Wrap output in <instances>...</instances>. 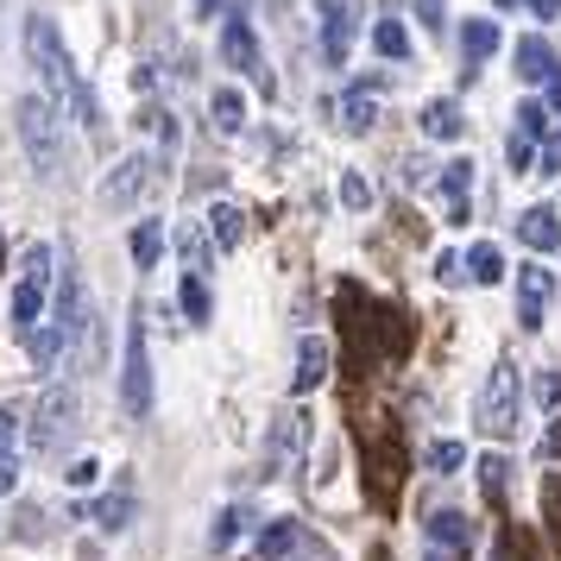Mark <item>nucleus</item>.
I'll use <instances>...</instances> for the list:
<instances>
[{
	"mask_svg": "<svg viewBox=\"0 0 561 561\" xmlns=\"http://www.w3.org/2000/svg\"><path fill=\"white\" fill-rule=\"evenodd\" d=\"M26 57H32V70H38V82H45V95H51L57 107H70L77 127L102 133V102H95V89L77 77V64L64 51V32H57L51 13H32L26 20Z\"/></svg>",
	"mask_w": 561,
	"mask_h": 561,
	"instance_id": "obj_1",
	"label": "nucleus"
},
{
	"mask_svg": "<svg viewBox=\"0 0 561 561\" xmlns=\"http://www.w3.org/2000/svg\"><path fill=\"white\" fill-rule=\"evenodd\" d=\"M20 146H26L38 178H51V183L64 178V127H57V102L45 89L20 95Z\"/></svg>",
	"mask_w": 561,
	"mask_h": 561,
	"instance_id": "obj_2",
	"label": "nucleus"
},
{
	"mask_svg": "<svg viewBox=\"0 0 561 561\" xmlns=\"http://www.w3.org/2000/svg\"><path fill=\"white\" fill-rule=\"evenodd\" d=\"M51 284H57V247L32 240V247H26V272H20V284H13V322H20V334L38 329Z\"/></svg>",
	"mask_w": 561,
	"mask_h": 561,
	"instance_id": "obj_3",
	"label": "nucleus"
},
{
	"mask_svg": "<svg viewBox=\"0 0 561 561\" xmlns=\"http://www.w3.org/2000/svg\"><path fill=\"white\" fill-rule=\"evenodd\" d=\"M480 430L492 435V442L517 435V366H511V359H499L480 385Z\"/></svg>",
	"mask_w": 561,
	"mask_h": 561,
	"instance_id": "obj_4",
	"label": "nucleus"
},
{
	"mask_svg": "<svg viewBox=\"0 0 561 561\" xmlns=\"http://www.w3.org/2000/svg\"><path fill=\"white\" fill-rule=\"evenodd\" d=\"M121 404L133 416L152 410V354H146V316L139 309H133V322H127V354H121Z\"/></svg>",
	"mask_w": 561,
	"mask_h": 561,
	"instance_id": "obj_5",
	"label": "nucleus"
},
{
	"mask_svg": "<svg viewBox=\"0 0 561 561\" xmlns=\"http://www.w3.org/2000/svg\"><path fill=\"white\" fill-rule=\"evenodd\" d=\"M221 57H228L240 77L253 82L259 95H278V77H272V64H265V51H259V32L233 13V20H221Z\"/></svg>",
	"mask_w": 561,
	"mask_h": 561,
	"instance_id": "obj_6",
	"label": "nucleus"
},
{
	"mask_svg": "<svg viewBox=\"0 0 561 561\" xmlns=\"http://www.w3.org/2000/svg\"><path fill=\"white\" fill-rule=\"evenodd\" d=\"M70 435H77V391H70V385H57V391L38 398V416H32L26 442H32V455H51V448H64Z\"/></svg>",
	"mask_w": 561,
	"mask_h": 561,
	"instance_id": "obj_7",
	"label": "nucleus"
},
{
	"mask_svg": "<svg viewBox=\"0 0 561 561\" xmlns=\"http://www.w3.org/2000/svg\"><path fill=\"white\" fill-rule=\"evenodd\" d=\"M152 183H158V158L152 152H133V158H121V164L102 178L95 203H102V208H139V196H146Z\"/></svg>",
	"mask_w": 561,
	"mask_h": 561,
	"instance_id": "obj_8",
	"label": "nucleus"
},
{
	"mask_svg": "<svg viewBox=\"0 0 561 561\" xmlns=\"http://www.w3.org/2000/svg\"><path fill=\"white\" fill-rule=\"evenodd\" d=\"M316 13H322V57H329L334 70L347 64V51H354V0H316Z\"/></svg>",
	"mask_w": 561,
	"mask_h": 561,
	"instance_id": "obj_9",
	"label": "nucleus"
},
{
	"mask_svg": "<svg viewBox=\"0 0 561 561\" xmlns=\"http://www.w3.org/2000/svg\"><path fill=\"white\" fill-rule=\"evenodd\" d=\"M549 297H556V278H549L542 265H524V272H517V322H524V329H542Z\"/></svg>",
	"mask_w": 561,
	"mask_h": 561,
	"instance_id": "obj_10",
	"label": "nucleus"
},
{
	"mask_svg": "<svg viewBox=\"0 0 561 561\" xmlns=\"http://www.w3.org/2000/svg\"><path fill=\"white\" fill-rule=\"evenodd\" d=\"M517 240H524V247H536V253H556V247H561L556 208H524V215H517Z\"/></svg>",
	"mask_w": 561,
	"mask_h": 561,
	"instance_id": "obj_11",
	"label": "nucleus"
},
{
	"mask_svg": "<svg viewBox=\"0 0 561 561\" xmlns=\"http://www.w3.org/2000/svg\"><path fill=\"white\" fill-rule=\"evenodd\" d=\"M556 70L561 64H556V51H549V38H536V32L530 38H517V77L524 82H549Z\"/></svg>",
	"mask_w": 561,
	"mask_h": 561,
	"instance_id": "obj_12",
	"label": "nucleus"
},
{
	"mask_svg": "<svg viewBox=\"0 0 561 561\" xmlns=\"http://www.w3.org/2000/svg\"><path fill=\"white\" fill-rule=\"evenodd\" d=\"M20 341H26V354H32V366H38V373H57V366H64V354H70V347H64V334H57L51 322L26 329Z\"/></svg>",
	"mask_w": 561,
	"mask_h": 561,
	"instance_id": "obj_13",
	"label": "nucleus"
},
{
	"mask_svg": "<svg viewBox=\"0 0 561 561\" xmlns=\"http://www.w3.org/2000/svg\"><path fill=\"white\" fill-rule=\"evenodd\" d=\"M208 240H215V253H233V247L247 240V215L233 203H215L208 208Z\"/></svg>",
	"mask_w": 561,
	"mask_h": 561,
	"instance_id": "obj_14",
	"label": "nucleus"
},
{
	"mask_svg": "<svg viewBox=\"0 0 561 561\" xmlns=\"http://www.w3.org/2000/svg\"><path fill=\"white\" fill-rule=\"evenodd\" d=\"M373 121H379V102H373V89H347V95H341V133H373Z\"/></svg>",
	"mask_w": 561,
	"mask_h": 561,
	"instance_id": "obj_15",
	"label": "nucleus"
},
{
	"mask_svg": "<svg viewBox=\"0 0 561 561\" xmlns=\"http://www.w3.org/2000/svg\"><path fill=\"white\" fill-rule=\"evenodd\" d=\"M178 253H183V272L190 278H208V259H215V240H208L196 221H183L178 228Z\"/></svg>",
	"mask_w": 561,
	"mask_h": 561,
	"instance_id": "obj_16",
	"label": "nucleus"
},
{
	"mask_svg": "<svg viewBox=\"0 0 561 561\" xmlns=\"http://www.w3.org/2000/svg\"><path fill=\"white\" fill-rule=\"evenodd\" d=\"M329 379V341H304V347H297V391H316V385Z\"/></svg>",
	"mask_w": 561,
	"mask_h": 561,
	"instance_id": "obj_17",
	"label": "nucleus"
},
{
	"mask_svg": "<svg viewBox=\"0 0 561 561\" xmlns=\"http://www.w3.org/2000/svg\"><path fill=\"white\" fill-rule=\"evenodd\" d=\"M460 51H467V64H485L499 51V20H467L460 26Z\"/></svg>",
	"mask_w": 561,
	"mask_h": 561,
	"instance_id": "obj_18",
	"label": "nucleus"
},
{
	"mask_svg": "<svg viewBox=\"0 0 561 561\" xmlns=\"http://www.w3.org/2000/svg\"><path fill=\"white\" fill-rule=\"evenodd\" d=\"M423 133H430V139H460V133H467L460 102H430L423 107Z\"/></svg>",
	"mask_w": 561,
	"mask_h": 561,
	"instance_id": "obj_19",
	"label": "nucleus"
},
{
	"mask_svg": "<svg viewBox=\"0 0 561 561\" xmlns=\"http://www.w3.org/2000/svg\"><path fill=\"white\" fill-rule=\"evenodd\" d=\"M127 253H133V265H139V272H152L158 253H164V221H139V228H133V240H127Z\"/></svg>",
	"mask_w": 561,
	"mask_h": 561,
	"instance_id": "obj_20",
	"label": "nucleus"
},
{
	"mask_svg": "<svg viewBox=\"0 0 561 561\" xmlns=\"http://www.w3.org/2000/svg\"><path fill=\"white\" fill-rule=\"evenodd\" d=\"M442 190H448V208H455V221H467V190H473V164H467V158L442 164Z\"/></svg>",
	"mask_w": 561,
	"mask_h": 561,
	"instance_id": "obj_21",
	"label": "nucleus"
},
{
	"mask_svg": "<svg viewBox=\"0 0 561 561\" xmlns=\"http://www.w3.org/2000/svg\"><path fill=\"white\" fill-rule=\"evenodd\" d=\"M297 524L290 517H278V524H265V536H259V561H290V549H297Z\"/></svg>",
	"mask_w": 561,
	"mask_h": 561,
	"instance_id": "obj_22",
	"label": "nucleus"
},
{
	"mask_svg": "<svg viewBox=\"0 0 561 561\" xmlns=\"http://www.w3.org/2000/svg\"><path fill=\"white\" fill-rule=\"evenodd\" d=\"M89 517H95L102 530H127V524H133V492L121 485V492H107V499H95V511H89Z\"/></svg>",
	"mask_w": 561,
	"mask_h": 561,
	"instance_id": "obj_23",
	"label": "nucleus"
},
{
	"mask_svg": "<svg viewBox=\"0 0 561 561\" xmlns=\"http://www.w3.org/2000/svg\"><path fill=\"white\" fill-rule=\"evenodd\" d=\"M467 278H473V284H499V278H505V253H499L492 240H480V247L467 253Z\"/></svg>",
	"mask_w": 561,
	"mask_h": 561,
	"instance_id": "obj_24",
	"label": "nucleus"
},
{
	"mask_svg": "<svg viewBox=\"0 0 561 561\" xmlns=\"http://www.w3.org/2000/svg\"><path fill=\"white\" fill-rule=\"evenodd\" d=\"M208 114H215V127H221V133H240V127H247V102H240V89H215Z\"/></svg>",
	"mask_w": 561,
	"mask_h": 561,
	"instance_id": "obj_25",
	"label": "nucleus"
},
{
	"mask_svg": "<svg viewBox=\"0 0 561 561\" xmlns=\"http://www.w3.org/2000/svg\"><path fill=\"white\" fill-rule=\"evenodd\" d=\"M467 517H460V511H442V517H430V542L435 549H467Z\"/></svg>",
	"mask_w": 561,
	"mask_h": 561,
	"instance_id": "obj_26",
	"label": "nucleus"
},
{
	"mask_svg": "<svg viewBox=\"0 0 561 561\" xmlns=\"http://www.w3.org/2000/svg\"><path fill=\"white\" fill-rule=\"evenodd\" d=\"M297 423H304V416H278V423H272V448H265V467H272V473L284 467V455H297Z\"/></svg>",
	"mask_w": 561,
	"mask_h": 561,
	"instance_id": "obj_27",
	"label": "nucleus"
},
{
	"mask_svg": "<svg viewBox=\"0 0 561 561\" xmlns=\"http://www.w3.org/2000/svg\"><path fill=\"white\" fill-rule=\"evenodd\" d=\"M373 45H379V57L398 64V57H410V32L398 26V20H379V26H373Z\"/></svg>",
	"mask_w": 561,
	"mask_h": 561,
	"instance_id": "obj_28",
	"label": "nucleus"
},
{
	"mask_svg": "<svg viewBox=\"0 0 561 561\" xmlns=\"http://www.w3.org/2000/svg\"><path fill=\"white\" fill-rule=\"evenodd\" d=\"M208 284L203 278H190V272H183V316H190V322H208Z\"/></svg>",
	"mask_w": 561,
	"mask_h": 561,
	"instance_id": "obj_29",
	"label": "nucleus"
},
{
	"mask_svg": "<svg viewBox=\"0 0 561 561\" xmlns=\"http://www.w3.org/2000/svg\"><path fill=\"white\" fill-rule=\"evenodd\" d=\"M505 480H511V460H505V455H485V460H480V485H485V499H499V492H505Z\"/></svg>",
	"mask_w": 561,
	"mask_h": 561,
	"instance_id": "obj_30",
	"label": "nucleus"
},
{
	"mask_svg": "<svg viewBox=\"0 0 561 561\" xmlns=\"http://www.w3.org/2000/svg\"><path fill=\"white\" fill-rule=\"evenodd\" d=\"M517 133L536 146V139L549 133V107H542V102H524V107H517Z\"/></svg>",
	"mask_w": 561,
	"mask_h": 561,
	"instance_id": "obj_31",
	"label": "nucleus"
},
{
	"mask_svg": "<svg viewBox=\"0 0 561 561\" xmlns=\"http://www.w3.org/2000/svg\"><path fill=\"white\" fill-rule=\"evenodd\" d=\"M341 203L354 208V215L359 208H373V183L359 178V171H341Z\"/></svg>",
	"mask_w": 561,
	"mask_h": 561,
	"instance_id": "obj_32",
	"label": "nucleus"
},
{
	"mask_svg": "<svg viewBox=\"0 0 561 561\" xmlns=\"http://www.w3.org/2000/svg\"><path fill=\"white\" fill-rule=\"evenodd\" d=\"M460 460H467V448H460V442H435V448H430V467H435V473H455Z\"/></svg>",
	"mask_w": 561,
	"mask_h": 561,
	"instance_id": "obj_33",
	"label": "nucleus"
},
{
	"mask_svg": "<svg viewBox=\"0 0 561 561\" xmlns=\"http://www.w3.org/2000/svg\"><path fill=\"white\" fill-rule=\"evenodd\" d=\"M505 158H511V171H530V164H536V146H530V139H524V133H511Z\"/></svg>",
	"mask_w": 561,
	"mask_h": 561,
	"instance_id": "obj_34",
	"label": "nucleus"
},
{
	"mask_svg": "<svg viewBox=\"0 0 561 561\" xmlns=\"http://www.w3.org/2000/svg\"><path fill=\"white\" fill-rule=\"evenodd\" d=\"M530 391H536V404H549V410L561 404V379H556V373H536V385H530Z\"/></svg>",
	"mask_w": 561,
	"mask_h": 561,
	"instance_id": "obj_35",
	"label": "nucleus"
},
{
	"mask_svg": "<svg viewBox=\"0 0 561 561\" xmlns=\"http://www.w3.org/2000/svg\"><path fill=\"white\" fill-rule=\"evenodd\" d=\"M435 278H442V284H460V278H467V259L442 253V259H435Z\"/></svg>",
	"mask_w": 561,
	"mask_h": 561,
	"instance_id": "obj_36",
	"label": "nucleus"
},
{
	"mask_svg": "<svg viewBox=\"0 0 561 561\" xmlns=\"http://www.w3.org/2000/svg\"><path fill=\"white\" fill-rule=\"evenodd\" d=\"M416 20L442 32V20H448V0H416Z\"/></svg>",
	"mask_w": 561,
	"mask_h": 561,
	"instance_id": "obj_37",
	"label": "nucleus"
},
{
	"mask_svg": "<svg viewBox=\"0 0 561 561\" xmlns=\"http://www.w3.org/2000/svg\"><path fill=\"white\" fill-rule=\"evenodd\" d=\"M13 435H20V416L0 410V460H13Z\"/></svg>",
	"mask_w": 561,
	"mask_h": 561,
	"instance_id": "obj_38",
	"label": "nucleus"
},
{
	"mask_svg": "<svg viewBox=\"0 0 561 561\" xmlns=\"http://www.w3.org/2000/svg\"><path fill=\"white\" fill-rule=\"evenodd\" d=\"M95 473H102L95 460H70V473H64V480H70V485H95Z\"/></svg>",
	"mask_w": 561,
	"mask_h": 561,
	"instance_id": "obj_39",
	"label": "nucleus"
},
{
	"mask_svg": "<svg viewBox=\"0 0 561 561\" xmlns=\"http://www.w3.org/2000/svg\"><path fill=\"white\" fill-rule=\"evenodd\" d=\"M233 530H247V511H228V517L215 524V542H233Z\"/></svg>",
	"mask_w": 561,
	"mask_h": 561,
	"instance_id": "obj_40",
	"label": "nucleus"
},
{
	"mask_svg": "<svg viewBox=\"0 0 561 561\" xmlns=\"http://www.w3.org/2000/svg\"><path fill=\"white\" fill-rule=\"evenodd\" d=\"M536 164H542V171H561V133L542 139V158H536Z\"/></svg>",
	"mask_w": 561,
	"mask_h": 561,
	"instance_id": "obj_41",
	"label": "nucleus"
},
{
	"mask_svg": "<svg viewBox=\"0 0 561 561\" xmlns=\"http://www.w3.org/2000/svg\"><path fill=\"white\" fill-rule=\"evenodd\" d=\"M152 64H139V70H133V95H152Z\"/></svg>",
	"mask_w": 561,
	"mask_h": 561,
	"instance_id": "obj_42",
	"label": "nucleus"
},
{
	"mask_svg": "<svg viewBox=\"0 0 561 561\" xmlns=\"http://www.w3.org/2000/svg\"><path fill=\"white\" fill-rule=\"evenodd\" d=\"M20 485V460H0V492H13Z\"/></svg>",
	"mask_w": 561,
	"mask_h": 561,
	"instance_id": "obj_43",
	"label": "nucleus"
},
{
	"mask_svg": "<svg viewBox=\"0 0 561 561\" xmlns=\"http://www.w3.org/2000/svg\"><path fill=\"white\" fill-rule=\"evenodd\" d=\"M542 455H549V460H561V423H556L549 435H542Z\"/></svg>",
	"mask_w": 561,
	"mask_h": 561,
	"instance_id": "obj_44",
	"label": "nucleus"
},
{
	"mask_svg": "<svg viewBox=\"0 0 561 561\" xmlns=\"http://www.w3.org/2000/svg\"><path fill=\"white\" fill-rule=\"evenodd\" d=\"M530 13H536V20H556V13H561V0H530Z\"/></svg>",
	"mask_w": 561,
	"mask_h": 561,
	"instance_id": "obj_45",
	"label": "nucleus"
},
{
	"mask_svg": "<svg viewBox=\"0 0 561 561\" xmlns=\"http://www.w3.org/2000/svg\"><path fill=\"white\" fill-rule=\"evenodd\" d=\"M259 13H272V20H284V13H290V0H253Z\"/></svg>",
	"mask_w": 561,
	"mask_h": 561,
	"instance_id": "obj_46",
	"label": "nucleus"
},
{
	"mask_svg": "<svg viewBox=\"0 0 561 561\" xmlns=\"http://www.w3.org/2000/svg\"><path fill=\"white\" fill-rule=\"evenodd\" d=\"M549 107H556V114H561V70H556V77H549Z\"/></svg>",
	"mask_w": 561,
	"mask_h": 561,
	"instance_id": "obj_47",
	"label": "nucleus"
},
{
	"mask_svg": "<svg viewBox=\"0 0 561 561\" xmlns=\"http://www.w3.org/2000/svg\"><path fill=\"white\" fill-rule=\"evenodd\" d=\"M190 7H196V13H215V7H221V0H190Z\"/></svg>",
	"mask_w": 561,
	"mask_h": 561,
	"instance_id": "obj_48",
	"label": "nucleus"
},
{
	"mask_svg": "<svg viewBox=\"0 0 561 561\" xmlns=\"http://www.w3.org/2000/svg\"><path fill=\"white\" fill-rule=\"evenodd\" d=\"M0 259H7V240H0Z\"/></svg>",
	"mask_w": 561,
	"mask_h": 561,
	"instance_id": "obj_49",
	"label": "nucleus"
},
{
	"mask_svg": "<svg viewBox=\"0 0 561 561\" xmlns=\"http://www.w3.org/2000/svg\"><path fill=\"white\" fill-rule=\"evenodd\" d=\"M430 561H448V556H430Z\"/></svg>",
	"mask_w": 561,
	"mask_h": 561,
	"instance_id": "obj_50",
	"label": "nucleus"
}]
</instances>
